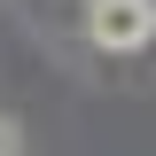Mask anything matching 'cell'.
Wrapping results in <instances>:
<instances>
[{"mask_svg":"<svg viewBox=\"0 0 156 156\" xmlns=\"http://www.w3.org/2000/svg\"><path fill=\"white\" fill-rule=\"evenodd\" d=\"M86 31H94V47H109V55H133V47L156 39V0H94V8H86Z\"/></svg>","mask_w":156,"mask_h":156,"instance_id":"6da1fadb","label":"cell"},{"mask_svg":"<svg viewBox=\"0 0 156 156\" xmlns=\"http://www.w3.org/2000/svg\"><path fill=\"white\" fill-rule=\"evenodd\" d=\"M0 156H16V125H8V117H0Z\"/></svg>","mask_w":156,"mask_h":156,"instance_id":"7a4b0ae2","label":"cell"}]
</instances>
